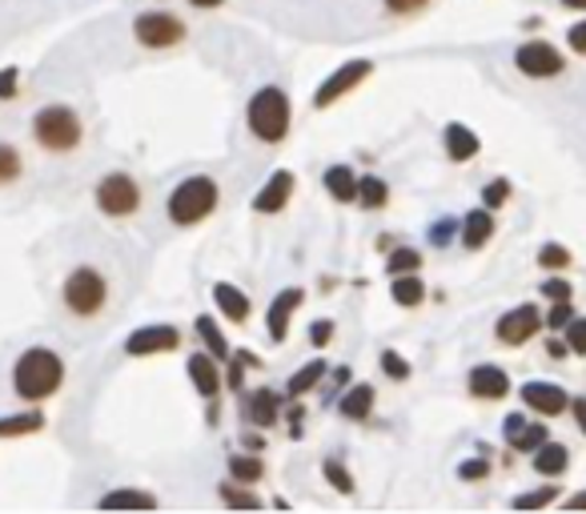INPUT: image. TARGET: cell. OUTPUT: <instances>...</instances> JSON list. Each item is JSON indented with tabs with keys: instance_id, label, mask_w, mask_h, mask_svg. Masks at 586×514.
<instances>
[{
	"instance_id": "obj_1",
	"label": "cell",
	"mask_w": 586,
	"mask_h": 514,
	"mask_svg": "<svg viewBox=\"0 0 586 514\" xmlns=\"http://www.w3.org/2000/svg\"><path fill=\"white\" fill-rule=\"evenodd\" d=\"M61 378H65V366H61V358L45 346L24 350L17 370H12V386H17V394L29 398V403H41V398L56 394Z\"/></svg>"
},
{
	"instance_id": "obj_2",
	"label": "cell",
	"mask_w": 586,
	"mask_h": 514,
	"mask_svg": "<svg viewBox=\"0 0 586 514\" xmlns=\"http://www.w3.org/2000/svg\"><path fill=\"white\" fill-rule=\"evenodd\" d=\"M249 129H254L262 141H281L289 129V97L277 85H266V89L254 93V101H249Z\"/></svg>"
},
{
	"instance_id": "obj_3",
	"label": "cell",
	"mask_w": 586,
	"mask_h": 514,
	"mask_svg": "<svg viewBox=\"0 0 586 514\" xmlns=\"http://www.w3.org/2000/svg\"><path fill=\"white\" fill-rule=\"evenodd\" d=\"M213 205H217V185L210 178H185L169 193V217L178 225H198L201 217H210Z\"/></svg>"
},
{
	"instance_id": "obj_4",
	"label": "cell",
	"mask_w": 586,
	"mask_h": 514,
	"mask_svg": "<svg viewBox=\"0 0 586 514\" xmlns=\"http://www.w3.org/2000/svg\"><path fill=\"white\" fill-rule=\"evenodd\" d=\"M33 133H36V141L45 149H53V153H68V149H77V141H81V117L73 109H65V105H49V109L36 113Z\"/></svg>"
},
{
	"instance_id": "obj_5",
	"label": "cell",
	"mask_w": 586,
	"mask_h": 514,
	"mask_svg": "<svg viewBox=\"0 0 586 514\" xmlns=\"http://www.w3.org/2000/svg\"><path fill=\"white\" fill-rule=\"evenodd\" d=\"M65 306L73 313H81V318H93V313L105 306V278H100L97 269H77V274H68Z\"/></svg>"
},
{
	"instance_id": "obj_6",
	"label": "cell",
	"mask_w": 586,
	"mask_h": 514,
	"mask_svg": "<svg viewBox=\"0 0 586 514\" xmlns=\"http://www.w3.org/2000/svg\"><path fill=\"white\" fill-rule=\"evenodd\" d=\"M97 205L100 213H109V217H129V213L141 205V190H137L134 178H125V173H113L97 185Z\"/></svg>"
},
{
	"instance_id": "obj_7",
	"label": "cell",
	"mask_w": 586,
	"mask_h": 514,
	"mask_svg": "<svg viewBox=\"0 0 586 514\" xmlns=\"http://www.w3.org/2000/svg\"><path fill=\"white\" fill-rule=\"evenodd\" d=\"M134 33L145 49H169L185 36V24L173 12H145V17H137Z\"/></svg>"
},
{
	"instance_id": "obj_8",
	"label": "cell",
	"mask_w": 586,
	"mask_h": 514,
	"mask_svg": "<svg viewBox=\"0 0 586 514\" xmlns=\"http://www.w3.org/2000/svg\"><path fill=\"white\" fill-rule=\"evenodd\" d=\"M542 325V313L534 306H514L498 318V342H507V346H526L534 334H539Z\"/></svg>"
},
{
	"instance_id": "obj_9",
	"label": "cell",
	"mask_w": 586,
	"mask_h": 514,
	"mask_svg": "<svg viewBox=\"0 0 586 514\" xmlns=\"http://www.w3.org/2000/svg\"><path fill=\"white\" fill-rule=\"evenodd\" d=\"M514 65H519V73H526V77H558V73H563V53L551 49L546 41H531V45H522L519 53H514Z\"/></svg>"
},
{
	"instance_id": "obj_10",
	"label": "cell",
	"mask_w": 586,
	"mask_h": 514,
	"mask_svg": "<svg viewBox=\"0 0 586 514\" xmlns=\"http://www.w3.org/2000/svg\"><path fill=\"white\" fill-rule=\"evenodd\" d=\"M365 77H370V61H345V65L338 68L330 81H321V85H318V97H313V105H318V109H326V105H333L338 97H342V93H350L358 81H365Z\"/></svg>"
},
{
	"instance_id": "obj_11",
	"label": "cell",
	"mask_w": 586,
	"mask_h": 514,
	"mask_svg": "<svg viewBox=\"0 0 586 514\" xmlns=\"http://www.w3.org/2000/svg\"><path fill=\"white\" fill-rule=\"evenodd\" d=\"M181 342V334L173 325H145L137 334H129L125 342V354H134V358H149V354H166Z\"/></svg>"
},
{
	"instance_id": "obj_12",
	"label": "cell",
	"mask_w": 586,
	"mask_h": 514,
	"mask_svg": "<svg viewBox=\"0 0 586 514\" xmlns=\"http://www.w3.org/2000/svg\"><path fill=\"white\" fill-rule=\"evenodd\" d=\"M522 403L531 406L534 414H542V418H554V414L566 410V390L554 386V382H526L522 386Z\"/></svg>"
},
{
	"instance_id": "obj_13",
	"label": "cell",
	"mask_w": 586,
	"mask_h": 514,
	"mask_svg": "<svg viewBox=\"0 0 586 514\" xmlns=\"http://www.w3.org/2000/svg\"><path fill=\"white\" fill-rule=\"evenodd\" d=\"M294 173H286V169H277L274 178L262 185V193L254 197V210L257 213H281L286 210V202H289V193H294Z\"/></svg>"
},
{
	"instance_id": "obj_14",
	"label": "cell",
	"mask_w": 586,
	"mask_h": 514,
	"mask_svg": "<svg viewBox=\"0 0 586 514\" xmlns=\"http://www.w3.org/2000/svg\"><path fill=\"white\" fill-rule=\"evenodd\" d=\"M470 394H475V398H487V403H498V398H507V394H510L507 370H498V366H475V370H470Z\"/></svg>"
},
{
	"instance_id": "obj_15",
	"label": "cell",
	"mask_w": 586,
	"mask_h": 514,
	"mask_svg": "<svg viewBox=\"0 0 586 514\" xmlns=\"http://www.w3.org/2000/svg\"><path fill=\"white\" fill-rule=\"evenodd\" d=\"M301 306V290H281L274 298V306H269L266 322H269V338L274 342H286V330H289V318H294V310Z\"/></svg>"
},
{
	"instance_id": "obj_16",
	"label": "cell",
	"mask_w": 586,
	"mask_h": 514,
	"mask_svg": "<svg viewBox=\"0 0 586 514\" xmlns=\"http://www.w3.org/2000/svg\"><path fill=\"white\" fill-rule=\"evenodd\" d=\"M189 378H193V386H198L201 398H217V390H222V378H217L213 354H193V358H189Z\"/></svg>"
},
{
	"instance_id": "obj_17",
	"label": "cell",
	"mask_w": 586,
	"mask_h": 514,
	"mask_svg": "<svg viewBox=\"0 0 586 514\" xmlns=\"http://www.w3.org/2000/svg\"><path fill=\"white\" fill-rule=\"evenodd\" d=\"M490 234H494V217H490L487 205L462 217V246L466 249H482L490 242Z\"/></svg>"
},
{
	"instance_id": "obj_18",
	"label": "cell",
	"mask_w": 586,
	"mask_h": 514,
	"mask_svg": "<svg viewBox=\"0 0 586 514\" xmlns=\"http://www.w3.org/2000/svg\"><path fill=\"white\" fill-rule=\"evenodd\" d=\"M213 302H217V310H222L230 322H245V318H249V298H245L237 286H230V281H217V286H213Z\"/></svg>"
},
{
	"instance_id": "obj_19",
	"label": "cell",
	"mask_w": 586,
	"mask_h": 514,
	"mask_svg": "<svg viewBox=\"0 0 586 514\" xmlns=\"http://www.w3.org/2000/svg\"><path fill=\"white\" fill-rule=\"evenodd\" d=\"M338 410H342V418H350V422H365L370 410H374V386H365V382L350 386L345 398L338 403Z\"/></svg>"
},
{
	"instance_id": "obj_20",
	"label": "cell",
	"mask_w": 586,
	"mask_h": 514,
	"mask_svg": "<svg viewBox=\"0 0 586 514\" xmlns=\"http://www.w3.org/2000/svg\"><path fill=\"white\" fill-rule=\"evenodd\" d=\"M566 467H571V454H566V447H558V442H542V447L534 450V470H539L542 479H558Z\"/></svg>"
},
{
	"instance_id": "obj_21",
	"label": "cell",
	"mask_w": 586,
	"mask_h": 514,
	"mask_svg": "<svg viewBox=\"0 0 586 514\" xmlns=\"http://www.w3.org/2000/svg\"><path fill=\"white\" fill-rule=\"evenodd\" d=\"M326 190L338 197V202H358V178L350 165H330L326 169Z\"/></svg>"
},
{
	"instance_id": "obj_22",
	"label": "cell",
	"mask_w": 586,
	"mask_h": 514,
	"mask_svg": "<svg viewBox=\"0 0 586 514\" xmlns=\"http://www.w3.org/2000/svg\"><path fill=\"white\" fill-rule=\"evenodd\" d=\"M446 153L454 157V161H470V157L478 153V137L466 129V125H450L446 129Z\"/></svg>"
},
{
	"instance_id": "obj_23",
	"label": "cell",
	"mask_w": 586,
	"mask_h": 514,
	"mask_svg": "<svg viewBox=\"0 0 586 514\" xmlns=\"http://www.w3.org/2000/svg\"><path fill=\"white\" fill-rule=\"evenodd\" d=\"M390 293H394V302L398 306H422V298H426V286H422V278H414V274H398L394 278V286H390Z\"/></svg>"
},
{
	"instance_id": "obj_24",
	"label": "cell",
	"mask_w": 586,
	"mask_h": 514,
	"mask_svg": "<svg viewBox=\"0 0 586 514\" xmlns=\"http://www.w3.org/2000/svg\"><path fill=\"white\" fill-rule=\"evenodd\" d=\"M45 426V418L36 410L29 414H9V418H0V438H21V435H33V430H41Z\"/></svg>"
},
{
	"instance_id": "obj_25",
	"label": "cell",
	"mask_w": 586,
	"mask_h": 514,
	"mask_svg": "<svg viewBox=\"0 0 586 514\" xmlns=\"http://www.w3.org/2000/svg\"><path fill=\"white\" fill-rule=\"evenodd\" d=\"M193 330H198V338H201V342H205V346H210L213 358H222V362H230V358H233L230 346H225L222 330H217V322H213V318H198V322H193Z\"/></svg>"
},
{
	"instance_id": "obj_26",
	"label": "cell",
	"mask_w": 586,
	"mask_h": 514,
	"mask_svg": "<svg viewBox=\"0 0 586 514\" xmlns=\"http://www.w3.org/2000/svg\"><path fill=\"white\" fill-rule=\"evenodd\" d=\"M358 202H362L365 210H382V205L390 202V185L382 178H362L358 181Z\"/></svg>"
},
{
	"instance_id": "obj_27",
	"label": "cell",
	"mask_w": 586,
	"mask_h": 514,
	"mask_svg": "<svg viewBox=\"0 0 586 514\" xmlns=\"http://www.w3.org/2000/svg\"><path fill=\"white\" fill-rule=\"evenodd\" d=\"M245 414H249V422L269 426V422H274V418H277V394L257 390L254 398H249V406H245Z\"/></svg>"
},
{
	"instance_id": "obj_28",
	"label": "cell",
	"mask_w": 586,
	"mask_h": 514,
	"mask_svg": "<svg viewBox=\"0 0 586 514\" xmlns=\"http://www.w3.org/2000/svg\"><path fill=\"white\" fill-rule=\"evenodd\" d=\"M321 378H326V362H321V358H313L310 366H301L298 374H294V378L286 382V386H289V394H294V398H298V394L313 390V386H318Z\"/></svg>"
},
{
	"instance_id": "obj_29",
	"label": "cell",
	"mask_w": 586,
	"mask_h": 514,
	"mask_svg": "<svg viewBox=\"0 0 586 514\" xmlns=\"http://www.w3.org/2000/svg\"><path fill=\"white\" fill-rule=\"evenodd\" d=\"M100 506H105V511H117V506H141V511H153L157 499L153 494H141V491H113L100 499Z\"/></svg>"
},
{
	"instance_id": "obj_30",
	"label": "cell",
	"mask_w": 586,
	"mask_h": 514,
	"mask_svg": "<svg viewBox=\"0 0 586 514\" xmlns=\"http://www.w3.org/2000/svg\"><path fill=\"white\" fill-rule=\"evenodd\" d=\"M418 266H422L418 249H394V254L386 257V274H390V278H398V274H414Z\"/></svg>"
},
{
	"instance_id": "obj_31",
	"label": "cell",
	"mask_w": 586,
	"mask_h": 514,
	"mask_svg": "<svg viewBox=\"0 0 586 514\" xmlns=\"http://www.w3.org/2000/svg\"><path fill=\"white\" fill-rule=\"evenodd\" d=\"M230 474L237 482H257V479H262V459H245V454H233V459H230Z\"/></svg>"
},
{
	"instance_id": "obj_32",
	"label": "cell",
	"mask_w": 586,
	"mask_h": 514,
	"mask_svg": "<svg viewBox=\"0 0 586 514\" xmlns=\"http://www.w3.org/2000/svg\"><path fill=\"white\" fill-rule=\"evenodd\" d=\"M546 442V426H522L519 435L510 438V447L514 450H539Z\"/></svg>"
},
{
	"instance_id": "obj_33",
	"label": "cell",
	"mask_w": 586,
	"mask_h": 514,
	"mask_svg": "<svg viewBox=\"0 0 586 514\" xmlns=\"http://www.w3.org/2000/svg\"><path fill=\"white\" fill-rule=\"evenodd\" d=\"M321 470H326V479H330L333 486H338V491H342V494L354 491V479H350V470H345L338 459H326V462H321Z\"/></svg>"
},
{
	"instance_id": "obj_34",
	"label": "cell",
	"mask_w": 586,
	"mask_h": 514,
	"mask_svg": "<svg viewBox=\"0 0 586 514\" xmlns=\"http://www.w3.org/2000/svg\"><path fill=\"white\" fill-rule=\"evenodd\" d=\"M17 173H21V153L12 146H0V185L17 181Z\"/></svg>"
},
{
	"instance_id": "obj_35",
	"label": "cell",
	"mask_w": 586,
	"mask_h": 514,
	"mask_svg": "<svg viewBox=\"0 0 586 514\" xmlns=\"http://www.w3.org/2000/svg\"><path fill=\"white\" fill-rule=\"evenodd\" d=\"M546 503H554V482H546L542 491L519 494V499H514V506H519V511H539V506H546Z\"/></svg>"
},
{
	"instance_id": "obj_36",
	"label": "cell",
	"mask_w": 586,
	"mask_h": 514,
	"mask_svg": "<svg viewBox=\"0 0 586 514\" xmlns=\"http://www.w3.org/2000/svg\"><path fill=\"white\" fill-rule=\"evenodd\" d=\"M566 350L571 354H586V318H571L566 322Z\"/></svg>"
},
{
	"instance_id": "obj_37",
	"label": "cell",
	"mask_w": 586,
	"mask_h": 514,
	"mask_svg": "<svg viewBox=\"0 0 586 514\" xmlns=\"http://www.w3.org/2000/svg\"><path fill=\"white\" fill-rule=\"evenodd\" d=\"M462 234V222H454V217H443V222H434L430 229V242L434 246H450V237Z\"/></svg>"
},
{
	"instance_id": "obj_38",
	"label": "cell",
	"mask_w": 586,
	"mask_h": 514,
	"mask_svg": "<svg viewBox=\"0 0 586 514\" xmlns=\"http://www.w3.org/2000/svg\"><path fill=\"white\" fill-rule=\"evenodd\" d=\"M507 197H510V181L507 178L490 181L487 190H482V202H487V210H498V205L507 202Z\"/></svg>"
},
{
	"instance_id": "obj_39",
	"label": "cell",
	"mask_w": 586,
	"mask_h": 514,
	"mask_svg": "<svg viewBox=\"0 0 586 514\" xmlns=\"http://www.w3.org/2000/svg\"><path fill=\"white\" fill-rule=\"evenodd\" d=\"M539 261L546 269H563V266H571V254H566V246H542Z\"/></svg>"
},
{
	"instance_id": "obj_40",
	"label": "cell",
	"mask_w": 586,
	"mask_h": 514,
	"mask_svg": "<svg viewBox=\"0 0 586 514\" xmlns=\"http://www.w3.org/2000/svg\"><path fill=\"white\" fill-rule=\"evenodd\" d=\"M222 499L230 506H245V511H257V506H262L257 494H245V491H237V486H222Z\"/></svg>"
},
{
	"instance_id": "obj_41",
	"label": "cell",
	"mask_w": 586,
	"mask_h": 514,
	"mask_svg": "<svg viewBox=\"0 0 586 514\" xmlns=\"http://www.w3.org/2000/svg\"><path fill=\"white\" fill-rule=\"evenodd\" d=\"M571 318H575V313H571V302H554L542 325H551V330H566V322H571Z\"/></svg>"
},
{
	"instance_id": "obj_42",
	"label": "cell",
	"mask_w": 586,
	"mask_h": 514,
	"mask_svg": "<svg viewBox=\"0 0 586 514\" xmlns=\"http://www.w3.org/2000/svg\"><path fill=\"white\" fill-rule=\"evenodd\" d=\"M382 370H386L390 378H409V366L398 358V354H394V350H386V354H382Z\"/></svg>"
},
{
	"instance_id": "obj_43",
	"label": "cell",
	"mask_w": 586,
	"mask_h": 514,
	"mask_svg": "<svg viewBox=\"0 0 586 514\" xmlns=\"http://www.w3.org/2000/svg\"><path fill=\"white\" fill-rule=\"evenodd\" d=\"M542 293H546L551 302H571V286H566L563 278H551L546 286H542Z\"/></svg>"
},
{
	"instance_id": "obj_44",
	"label": "cell",
	"mask_w": 586,
	"mask_h": 514,
	"mask_svg": "<svg viewBox=\"0 0 586 514\" xmlns=\"http://www.w3.org/2000/svg\"><path fill=\"white\" fill-rule=\"evenodd\" d=\"M458 474H462V479H487L490 474V462L487 459H475V462H462V467H458Z\"/></svg>"
},
{
	"instance_id": "obj_45",
	"label": "cell",
	"mask_w": 586,
	"mask_h": 514,
	"mask_svg": "<svg viewBox=\"0 0 586 514\" xmlns=\"http://www.w3.org/2000/svg\"><path fill=\"white\" fill-rule=\"evenodd\" d=\"M17 97V68H4L0 73V101H12Z\"/></svg>"
},
{
	"instance_id": "obj_46",
	"label": "cell",
	"mask_w": 586,
	"mask_h": 514,
	"mask_svg": "<svg viewBox=\"0 0 586 514\" xmlns=\"http://www.w3.org/2000/svg\"><path fill=\"white\" fill-rule=\"evenodd\" d=\"M566 45L575 49V53H583L586 56V21H578L571 33H566Z\"/></svg>"
},
{
	"instance_id": "obj_47",
	"label": "cell",
	"mask_w": 586,
	"mask_h": 514,
	"mask_svg": "<svg viewBox=\"0 0 586 514\" xmlns=\"http://www.w3.org/2000/svg\"><path fill=\"white\" fill-rule=\"evenodd\" d=\"M390 12H398V17H406V12H418L426 9V0H386Z\"/></svg>"
},
{
	"instance_id": "obj_48",
	"label": "cell",
	"mask_w": 586,
	"mask_h": 514,
	"mask_svg": "<svg viewBox=\"0 0 586 514\" xmlns=\"http://www.w3.org/2000/svg\"><path fill=\"white\" fill-rule=\"evenodd\" d=\"M330 338H333V325H330V322H313V330H310V342H313V346H326Z\"/></svg>"
},
{
	"instance_id": "obj_49",
	"label": "cell",
	"mask_w": 586,
	"mask_h": 514,
	"mask_svg": "<svg viewBox=\"0 0 586 514\" xmlns=\"http://www.w3.org/2000/svg\"><path fill=\"white\" fill-rule=\"evenodd\" d=\"M575 422H578V430L586 435V394L575 403Z\"/></svg>"
},
{
	"instance_id": "obj_50",
	"label": "cell",
	"mask_w": 586,
	"mask_h": 514,
	"mask_svg": "<svg viewBox=\"0 0 586 514\" xmlns=\"http://www.w3.org/2000/svg\"><path fill=\"white\" fill-rule=\"evenodd\" d=\"M546 354H551V358H566V346H563V342H551V346H546Z\"/></svg>"
},
{
	"instance_id": "obj_51",
	"label": "cell",
	"mask_w": 586,
	"mask_h": 514,
	"mask_svg": "<svg viewBox=\"0 0 586 514\" xmlns=\"http://www.w3.org/2000/svg\"><path fill=\"white\" fill-rule=\"evenodd\" d=\"M566 506H571V511H583V506H586V494H575V499H571Z\"/></svg>"
},
{
	"instance_id": "obj_52",
	"label": "cell",
	"mask_w": 586,
	"mask_h": 514,
	"mask_svg": "<svg viewBox=\"0 0 586 514\" xmlns=\"http://www.w3.org/2000/svg\"><path fill=\"white\" fill-rule=\"evenodd\" d=\"M193 4H198V9H217L222 0H193Z\"/></svg>"
},
{
	"instance_id": "obj_53",
	"label": "cell",
	"mask_w": 586,
	"mask_h": 514,
	"mask_svg": "<svg viewBox=\"0 0 586 514\" xmlns=\"http://www.w3.org/2000/svg\"><path fill=\"white\" fill-rule=\"evenodd\" d=\"M563 4H566V9H583L586 12V0H563Z\"/></svg>"
}]
</instances>
